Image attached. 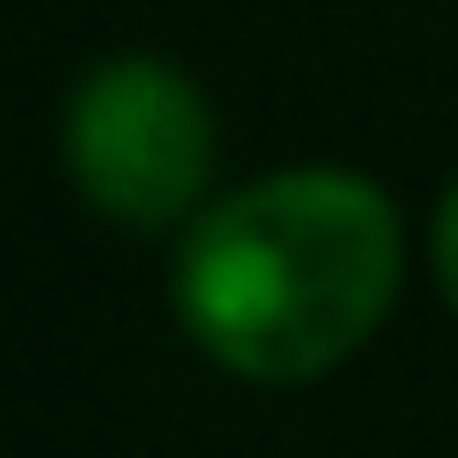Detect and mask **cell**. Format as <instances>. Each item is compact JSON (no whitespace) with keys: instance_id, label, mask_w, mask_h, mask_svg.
I'll return each mask as SVG.
<instances>
[{"instance_id":"7a4b0ae2","label":"cell","mask_w":458,"mask_h":458,"mask_svg":"<svg viewBox=\"0 0 458 458\" xmlns=\"http://www.w3.org/2000/svg\"><path fill=\"white\" fill-rule=\"evenodd\" d=\"M64 161L97 217L113 225H177L217 161L209 105L185 72L153 56H113L72 89L64 113Z\"/></svg>"},{"instance_id":"3957f363","label":"cell","mask_w":458,"mask_h":458,"mask_svg":"<svg viewBox=\"0 0 458 458\" xmlns=\"http://www.w3.org/2000/svg\"><path fill=\"white\" fill-rule=\"evenodd\" d=\"M435 266H443V290H451V306H458V185H451V201H443V225H435Z\"/></svg>"},{"instance_id":"6da1fadb","label":"cell","mask_w":458,"mask_h":458,"mask_svg":"<svg viewBox=\"0 0 458 458\" xmlns=\"http://www.w3.org/2000/svg\"><path fill=\"white\" fill-rule=\"evenodd\" d=\"M394 274L403 242L386 193L338 169H290L193 217L177 314L225 370L290 386L346 362L378 330Z\"/></svg>"}]
</instances>
